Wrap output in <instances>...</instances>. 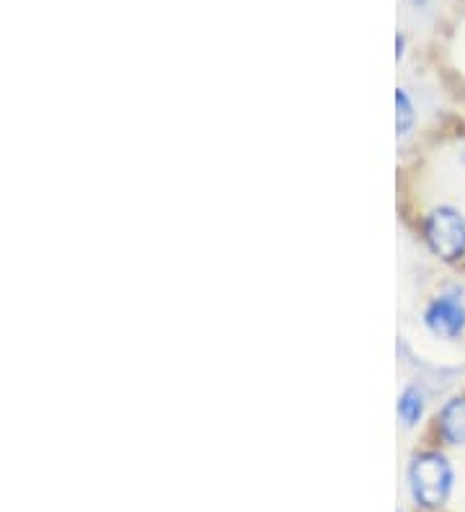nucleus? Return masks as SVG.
<instances>
[{"label": "nucleus", "instance_id": "f257e3e1", "mask_svg": "<svg viewBox=\"0 0 465 512\" xmlns=\"http://www.w3.org/2000/svg\"><path fill=\"white\" fill-rule=\"evenodd\" d=\"M406 484L414 505L424 512L445 510L455 492V466L442 450H419L409 461Z\"/></svg>", "mask_w": 465, "mask_h": 512}, {"label": "nucleus", "instance_id": "f03ea898", "mask_svg": "<svg viewBox=\"0 0 465 512\" xmlns=\"http://www.w3.org/2000/svg\"><path fill=\"white\" fill-rule=\"evenodd\" d=\"M422 238L440 262L460 264L465 259V213L455 205L432 207L422 220Z\"/></svg>", "mask_w": 465, "mask_h": 512}, {"label": "nucleus", "instance_id": "7ed1b4c3", "mask_svg": "<svg viewBox=\"0 0 465 512\" xmlns=\"http://www.w3.org/2000/svg\"><path fill=\"white\" fill-rule=\"evenodd\" d=\"M422 321L432 337L445 342H458L465 334V293L460 288H447L434 295L424 306Z\"/></svg>", "mask_w": 465, "mask_h": 512}, {"label": "nucleus", "instance_id": "20e7f679", "mask_svg": "<svg viewBox=\"0 0 465 512\" xmlns=\"http://www.w3.org/2000/svg\"><path fill=\"white\" fill-rule=\"evenodd\" d=\"M437 438L447 448H465V394L447 396L437 412Z\"/></svg>", "mask_w": 465, "mask_h": 512}, {"label": "nucleus", "instance_id": "39448f33", "mask_svg": "<svg viewBox=\"0 0 465 512\" xmlns=\"http://www.w3.org/2000/svg\"><path fill=\"white\" fill-rule=\"evenodd\" d=\"M427 412V394L422 386H406L398 396V417L406 427H416Z\"/></svg>", "mask_w": 465, "mask_h": 512}, {"label": "nucleus", "instance_id": "423d86ee", "mask_svg": "<svg viewBox=\"0 0 465 512\" xmlns=\"http://www.w3.org/2000/svg\"><path fill=\"white\" fill-rule=\"evenodd\" d=\"M414 122H416V112H414V104H411L409 94L398 88L396 91V130H398V138H406L411 130H414Z\"/></svg>", "mask_w": 465, "mask_h": 512}, {"label": "nucleus", "instance_id": "0eeeda50", "mask_svg": "<svg viewBox=\"0 0 465 512\" xmlns=\"http://www.w3.org/2000/svg\"><path fill=\"white\" fill-rule=\"evenodd\" d=\"M406 3H411V6H416V8H422V6H427L429 0H406Z\"/></svg>", "mask_w": 465, "mask_h": 512}, {"label": "nucleus", "instance_id": "6e6552de", "mask_svg": "<svg viewBox=\"0 0 465 512\" xmlns=\"http://www.w3.org/2000/svg\"><path fill=\"white\" fill-rule=\"evenodd\" d=\"M460 163L465 166V145H463V150H460Z\"/></svg>", "mask_w": 465, "mask_h": 512}]
</instances>
